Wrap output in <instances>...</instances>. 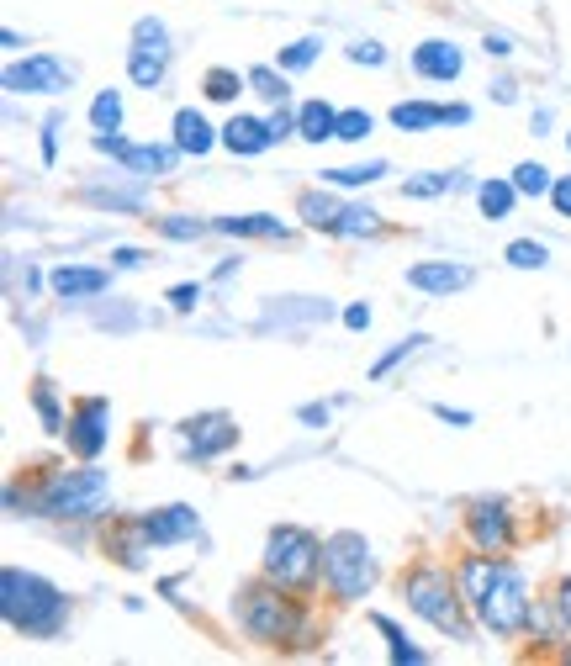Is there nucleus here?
<instances>
[{"label": "nucleus", "mask_w": 571, "mask_h": 666, "mask_svg": "<svg viewBox=\"0 0 571 666\" xmlns=\"http://www.w3.org/2000/svg\"><path fill=\"white\" fill-rule=\"evenodd\" d=\"M0 608H6V624L32 635V640H53V635H64V624H69V598L48 577L22 571V566L0 571Z\"/></svg>", "instance_id": "f03ea898"}, {"label": "nucleus", "mask_w": 571, "mask_h": 666, "mask_svg": "<svg viewBox=\"0 0 571 666\" xmlns=\"http://www.w3.org/2000/svg\"><path fill=\"white\" fill-rule=\"evenodd\" d=\"M508 265L540 270V265H545V244H534V238H519V244H508Z\"/></svg>", "instance_id": "f704fd0d"}, {"label": "nucleus", "mask_w": 571, "mask_h": 666, "mask_svg": "<svg viewBox=\"0 0 571 666\" xmlns=\"http://www.w3.org/2000/svg\"><path fill=\"white\" fill-rule=\"evenodd\" d=\"M376 629L392 640V661H423V651H418V645H408V635H402V629L386 619V614H376Z\"/></svg>", "instance_id": "473e14b6"}, {"label": "nucleus", "mask_w": 571, "mask_h": 666, "mask_svg": "<svg viewBox=\"0 0 571 666\" xmlns=\"http://www.w3.org/2000/svg\"><path fill=\"white\" fill-rule=\"evenodd\" d=\"M244 85H249V74H238V69H207V80H201L207 101H238Z\"/></svg>", "instance_id": "a878e982"}, {"label": "nucleus", "mask_w": 571, "mask_h": 666, "mask_svg": "<svg viewBox=\"0 0 571 666\" xmlns=\"http://www.w3.org/2000/svg\"><path fill=\"white\" fill-rule=\"evenodd\" d=\"M233 614L254 640H270V645H302L307 640V614L297 608V598H281V587H238Z\"/></svg>", "instance_id": "7ed1b4c3"}, {"label": "nucleus", "mask_w": 571, "mask_h": 666, "mask_svg": "<svg viewBox=\"0 0 571 666\" xmlns=\"http://www.w3.org/2000/svg\"><path fill=\"white\" fill-rule=\"evenodd\" d=\"M513 185H519V196H550L556 191V180H550L545 164H519V170H513Z\"/></svg>", "instance_id": "c85d7f7f"}, {"label": "nucleus", "mask_w": 571, "mask_h": 666, "mask_svg": "<svg viewBox=\"0 0 571 666\" xmlns=\"http://www.w3.org/2000/svg\"><path fill=\"white\" fill-rule=\"evenodd\" d=\"M228 444H238V423L228 413H207V418L186 423V455L191 460H217Z\"/></svg>", "instance_id": "ddd939ff"}, {"label": "nucleus", "mask_w": 571, "mask_h": 666, "mask_svg": "<svg viewBox=\"0 0 571 666\" xmlns=\"http://www.w3.org/2000/svg\"><path fill=\"white\" fill-rule=\"evenodd\" d=\"M212 228H217V233H233V238H286L281 217H265V212H249V217H217Z\"/></svg>", "instance_id": "412c9836"}, {"label": "nucleus", "mask_w": 571, "mask_h": 666, "mask_svg": "<svg viewBox=\"0 0 571 666\" xmlns=\"http://www.w3.org/2000/svg\"><path fill=\"white\" fill-rule=\"evenodd\" d=\"M418 344H429V339H423V333H413V339H402V344L392 349V355H381V360H376V370H371V376L381 381V376H386V370H392L397 360H408V355H413V349H418Z\"/></svg>", "instance_id": "4c0bfd02"}, {"label": "nucleus", "mask_w": 571, "mask_h": 666, "mask_svg": "<svg viewBox=\"0 0 571 666\" xmlns=\"http://www.w3.org/2000/svg\"><path fill=\"white\" fill-rule=\"evenodd\" d=\"M217 138H212V127H207V117L201 111H191V106H180L175 111V148L180 154H207Z\"/></svg>", "instance_id": "aec40b11"}, {"label": "nucleus", "mask_w": 571, "mask_h": 666, "mask_svg": "<svg viewBox=\"0 0 571 666\" xmlns=\"http://www.w3.org/2000/svg\"><path fill=\"white\" fill-rule=\"evenodd\" d=\"M328 413H334L328 402H307V407H302V423H328Z\"/></svg>", "instance_id": "49530a36"}, {"label": "nucleus", "mask_w": 571, "mask_h": 666, "mask_svg": "<svg viewBox=\"0 0 571 666\" xmlns=\"http://www.w3.org/2000/svg\"><path fill=\"white\" fill-rule=\"evenodd\" d=\"M349 59H355V64H386V48L381 43H355V48H349Z\"/></svg>", "instance_id": "58836bf2"}, {"label": "nucleus", "mask_w": 571, "mask_h": 666, "mask_svg": "<svg viewBox=\"0 0 571 666\" xmlns=\"http://www.w3.org/2000/svg\"><path fill=\"white\" fill-rule=\"evenodd\" d=\"M492 90H497V101H513V96H519V85H513V80H497Z\"/></svg>", "instance_id": "3c124183"}, {"label": "nucleus", "mask_w": 571, "mask_h": 666, "mask_svg": "<svg viewBox=\"0 0 571 666\" xmlns=\"http://www.w3.org/2000/svg\"><path fill=\"white\" fill-rule=\"evenodd\" d=\"M392 122L402 127V133H423V127L445 122V106H434V101H402V106H392Z\"/></svg>", "instance_id": "4be33fe9"}, {"label": "nucleus", "mask_w": 571, "mask_h": 666, "mask_svg": "<svg viewBox=\"0 0 571 666\" xmlns=\"http://www.w3.org/2000/svg\"><path fill=\"white\" fill-rule=\"evenodd\" d=\"M154 228L164 238H201V233H207V222H196V217H154Z\"/></svg>", "instance_id": "c9c22d12"}, {"label": "nucleus", "mask_w": 571, "mask_h": 666, "mask_svg": "<svg viewBox=\"0 0 571 666\" xmlns=\"http://www.w3.org/2000/svg\"><path fill=\"white\" fill-rule=\"evenodd\" d=\"M297 212L307 217V228H328V233H334V222H339V201L334 196H328V191H307L302 201H297Z\"/></svg>", "instance_id": "b1692460"}, {"label": "nucleus", "mask_w": 571, "mask_h": 666, "mask_svg": "<svg viewBox=\"0 0 571 666\" xmlns=\"http://www.w3.org/2000/svg\"><path fill=\"white\" fill-rule=\"evenodd\" d=\"M106 418H112V402L106 397H85L75 407V418H69V450H75L80 460H96L106 450Z\"/></svg>", "instance_id": "9b49d317"}, {"label": "nucleus", "mask_w": 571, "mask_h": 666, "mask_svg": "<svg viewBox=\"0 0 571 666\" xmlns=\"http://www.w3.org/2000/svg\"><path fill=\"white\" fill-rule=\"evenodd\" d=\"M90 143H96L101 154L122 159L133 175H170V170H175V159H180V148H175V143H127V138H117V133H96Z\"/></svg>", "instance_id": "9d476101"}, {"label": "nucleus", "mask_w": 571, "mask_h": 666, "mask_svg": "<svg viewBox=\"0 0 571 666\" xmlns=\"http://www.w3.org/2000/svg\"><path fill=\"white\" fill-rule=\"evenodd\" d=\"M323 582L334 598L344 603H355L371 592L376 582V561H371V545H365V534L355 529H339V534H328L323 540Z\"/></svg>", "instance_id": "39448f33"}, {"label": "nucleus", "mask_w": 571, "mask_h": 666, "mask_svg": "<svg viewBox=\"0 0 571 666\" xmlns=\"http://www.w3.org/2000/svg\"><path fill=\"white\" fill-rule=\"evenodd\" d=\"M32 402H38V418H43L48 434H64V429H69L64 413H59V397H53V381H38V386H32Z\"/></svg>", "instance_id": "cd10ccee"}, {"label": "nucleus", "mask_w": 571, "mask_h": 666, "mask_svg": "<svg viewBox=\"0 0 571 666\" xmlns=\"http://www.w3.org/2000/svg\"><path fill=\"white\" fill-rule=\"evenodd\" d=\"M476 201H482V212L492 222H503L513 212V201H519V185H513V180H482V185H476Z\"/></svg>", "instance_id": "5701e85b"}, {"label": "nucleus", "mask_w": 571, "mask_h": 666, "mask_svg": "<svg viewBox=\"0 0 571 666\" xmlns=\"http://www.w3.org/2000/svg\"><path fill=\"white\" fill-rule=\"evenodd\" d=\"M323 571V540L302 524H281L265 540V577L286 592H307Z\"/></svg>", "instance_id": "20e7f679"}, {"label": "nucleus", "mask_w": 571, "mask_h": 666, "mask_svg": "<svg viewBox=\"0 0 571 666\" xmlns=\"http://www.w3.org/2000/svg\"><path fill=\"white\" fill-rule=\"evenodd\" d=\"M450 185H455V175L450 170H429V175H418V180H408V185H402V196H445L450 191Z\"/></svg>", "instance_id": "2f4dec72"}, {"label": "nucleus", "mask_w": 571, "mask_h": 666, "mask_svg": "<svg viewBox=\"0 0 571 666\" xmlns=\"http://www.w3.org/2000/svg\"><path fill=\"white\" fill-rule=\"evenodd\" d=\"M434 413L445 418V423H460V429H466V423H471V413H466V407H445V402H439Z\"/></svg>", "instance_id": "09e8293b"}, {"label": "nucleus", "mask_w": 571, "mask_h": 666, "mask_svg": "<svg viewBox=\"0 0 571 666\" xmlns=\"http://www.w3.org/2000/svg\"><path fill=\"white\" fill-rule=\"evenodd\" d=\"M466 524H471V534H476V545H482V550H508V540H513V518H508L503 497H476L471 513H466Z\"/></svg>", "instance_id": "4468645a"}, {"label": "nucleus", "mask_w": 571, "mask_h": 666, "mask_svg": "<svg viewBox=\"0 0 571 666\" xmlns=\"http://www.w3.org/2000/svg\"><path fill=\"white\" fill-rule=\"evenodd\" d=\"M566 148H571V133H566Z\"/></svg>", "instance_id": "864d4df0"}, {"label": "nucleus", "mask_w": 571, "mask_h": 666, "mask_svg": "<svg viewBox=\"0 0 571 666\" xmlns=\"http://www.w3.org/2000/svg\"><path fill=\"white\" fill-rule=\"evenodd\" d=\"M112 259H117L122 270H138V265H143V259H149V254H143V249H117Z\"/></svg>", "instance_id": "de8ad7c7"}, {"label": "nucleus", "mask_w": 571, "mask_h": 666, "mask_svg": "<svg viewBox=\"0 0 571 666\" xmlns=\"http://www.w3.org/2000/svg\"><path fill=\"white\" fill-rule=\"evenodd\" d=\"M334 133H339V111L328 106V101H302L297 106V138L323 143V138H334Z\"/></svg>", "instance_id": "6ab92c4d"}, {"label": "nucleus", "mask_w": 571, "mask_h": 666, "mask_svg": "<svg viewBox=\"0 0 571 666\" xmlns=\"http://www.w3.org/2000/svg\"><path fill=\"white\" fill-rule=\"evenodd\" d=\"M170 302H175V312H191V307L201 302V286H191V281H186V286H175V291H170Z\"/></svg>", "instance_id": "ea45409f"}, {"label": "nucleus", "mask_w": 571, "mask_h": 666, "mask_svg": "<svg viewBox=\"0 0 571 666\" xmlns=\"http://www.w3.org/2000/svg\"><path fill=\"white\" fill-rule=\"evenodd\" d=\"M386 175V159H371V164H349V170H328L323 180L328 185H371Z\"/></svg>", "instance_id": "7c9ffc66"}, {"label": "nucleus", "mask_w": 571, "mask_h": 666, "mask_svg": "<svg viewBox=\"0 0 571 666\" xmlns=\"http://www.w3.org/2000/svg\"><path fill=\"white\" fill-rule=\"evenodd\" d=\"M223 143L233 148V154L254 159V154H265V148L275 143V127H270V122H260V117H233V122L223 127Z\"/></svg>", "instance_id": "a211bd4d"}, {"label": "nucleus", "mask_w": 571, "mask_h": 666, "mask_svg": "<svg viewBox=\"0 0 571 666\" xmlns=\"http://www.w3.org/2000/svg\"><path fill=\"white\" fill-rule=\"evenodd\" d=\"M487 53H497V59H508V53H513V43H508V37H503V32H497V37L487 32Z\"/></svg>", "instance_id": "8fccbe9b"}, {"label": "nucleus", "mask_w": 571, "mask_h": 666, "mask_svg": "<svg viewBox=\"0 0 571 666\" xmlns=\"http://www.w3.org/2000/svg\"><path fill=\"white\" fill-rule=\"evenodd\" d=\"M133 529L149 545H180V540H191V534L201 529V513L191 503H170V508H154V513L133 518Z\"/></svg>", "instance_id": "f8f14e48"}, {"label": "nucleus", "mask_w": 571, "mask_h": 666, "mask_svg": "<svg viewBox=\"0 0 571 666\" xmlns=\"http://www.w3.org/2000/svg\"><path fill=\"white\" fill-rule=\"evenodd\" d=\"M566 661H571V651H566Z\"/></svg>", "instance_id": "5fc2aeb1"}, {"label": "nucleus", "mask_w": 571, "mask_h": 666, "mask_svg": "<svg viewBox=\"0 0 571 666\" xmlns=\"http://www.w3.org/2000/svg\"><path fill=\"white\" fill-rule=\"evenodd\" d=\"M106 492H112V481L101 471H53L43 481V492L32 497V508L48 513V518H96L106 508Z\"/></svg>", "instance_id": "0eeeda50"}, {"label": "nucleus", "mask_w": 571, "mask_h": 666, "mask_svg": "<svg viewBox=\"0 0 571 666\" xmlns=\"http://www.w3.org/2000/svg\"><path fill=\"white\" fill-rule=\"evenodd\" d=\"M550 201H556V212H561V217H571V175H561V180H556Z\"/></svg>", "instance_id": "79ce46f5"}, {"label": "nucleus", "mask_w": 571, "mask_h": 666, "mask_svg": "<svg viewBox=\"0 0 571 666\" xmlns=\"http://www.w3.org/2000/svg\"><path fill=\"white\" fill-rule=\"evenodd\" d=\"M376 228H381V217L371 207H344L334 222V233H344V238H360V233H376Z\"/></svg>", "instance_id": "c756f323"}, {"label": "nucleus", "mask_w": 571, "mask_h": 666, "mask_svg": "<svg viewBox=\"0 0 571 666\" xmlns=\"http://www.w3.org/2000/svg\"><path fill=\"white\" fill-rule=\"evenodd\" d=\"M270 127H275V138H291V133H297V111H286V101H281V111L270 117Z\"/></svg>", "instance_id": "a19ab883"}, {"label": "nucleus", "mask_w": 571, "mask_h": 666, "mask_svg": "<svg viewBox=\"0 0 571 666\" xmlns=\"http://www.w3.org/2000/svg\"><path fill=\"white\" fill-rule=\"evenodd\" d=\"M471 281H476L471 265H450V259H434V265H413L408 270V286L413 291H429V296H450V291L471 286Z\"/></svg>", "instance_id": "dca6fc26"}, {"label": "nucleus", "mask_w": 571, "mask_h": 666, "mask_svg": "<svg viewBox=\"0 0 571 666\" xmlns=\"http://www.w3.org/2000/svg\"><path fill=\"white\" fill-rule=\"evenodd\" d=\"M460 592H466L476 619H482L497 640L519 635L529 624V587H524V571L513 561H492V555L460 561Z\"/></svg>", "instance_id": "f257e3e1"}, {"label": "nucleus", "mask_w": 571, "mask_h": 666, "mask_svg": "<svg viewBox=\"0 0 571 666\" xmlns=\"http://www.w3.org/2000/svg\"><path fill=\"white\" fill-rule=\"evenodd\" d=\"M344 323H349V328H371V307H360V302L344 307Z\"/></svg>", "instance_id": "a18cd8bd"}, {"label": "nucleus", "mask_w": 571, "mask_h": 666, "mask_svg": "<svg viewBox=\"0 0 571 666\" xmlns=\"http://www.w3.org/2000/svg\"><path fill=\"white\" fill-rule=\"evenodd\" d=\"M164 69H170V32L159 16H143L133 27V48H127V74H133V85L154 90L164 85Z\"/></svg>", "instance_id": "6e6552de"}, {"label": "nucleus", "mask_w": 571, "mask_h": 666, "mask_svg": "<svg viewBox=\"0 0 571 666\" xmlns=\"http://www.w3.org/2000/svg\"><path fill=\"white\" fill-rule=\"evenodd\" d=\"M53 154H59V117L43 122V159H53Z\"/></svg>", "instance_id": "37998d69"}, {"label": "nucleus", "mask_w": 571, "mask_h": 666, "mask_svg": "<svg viewBox=\"0 0 571 666\" xmlns=\"http://www.w3.org/2000/svg\"><path fill=\"white\" fill-rule=\"evenodd\" d=\"M556 619H561V624L571 629V577L561 582V598H556Z\"/></svg>", "instance_id": "c03bdc74"}, {"label": "nucleus", "mask_w": 571, "mask_h": 666, "mask_svg": "<svg viewBox=\"0 0 571 666\" xmlns=\"http://www.w3.org/2000/svg\"><path fill=\"white\" fill-rule=\"evenodd\" d=\"M365 133H371V111H360V106L339 111V133H334V138H344V143H360Z\"/></svg>", "instance_id": "72a5a7b5"}, {"label": "nucleus", "mask_w": 571, "mask_h": 666, "mask_svg": "<svg viewBox=\"0 0 571 666\" xmlns=\"http://www.w3.org/2000/svg\"><path fill=\"white\" fill-rule=\"evenodd\" d=\"M249 90H254V96H265V101H286V96H291V85H286V69L275 74L270 64H254V69H249Z\"/></svg>", "instance_id": "bb28decb"}, {"label": "nucleus", "mask_w": 571, "mask_h": 666, "mask_svg": "<svg viewBox=\"0 0 571 666\" xmlns=\"http://www.w3.org/2000/svg\"><path fill=\"white\" fill-rule=\"evenodd\" d=\"M413 69L423 74V80L450 85V80H460L466 59H460V48H455V43H439V37H429V43H418V48H413Z\"/></svg>", "instance_id": "2eb2a0df"}, {"label": "nucleus", "mask_w": 571, "mask_h": 666, "mask_svg": "<svg viewBox=\"0 0 571 666\" xmlns=\"http://www.w3.org/2000/svg\"><path fill=\"white\" fill-rule=\"evenodd\" d=\"M445 122H471V106H445Z\"/></svg>", "instance_id": "603ef678"}, {"label": "nucleus", "mask_w": 571, "mask_h": 666, "mask_svg": "<svg viewBox=\"0 0 571 666\" xmlns=\"http://www.w3.org/2000/svg\"><path fill=\"white\" fill-rule=\"evenodd\" d=\"M90 127H96V133H117L122 127V90H101V96L90 101Z\"/></svg>", "instance_id": "393cba45"}, {"label": "nucleus", "mask_w": 571, "mask_h": 666, "mask_svg": "<svg viewBox=\"0 0 571 666\" xmlns=\"http://www.w3.org/2000/svg\"><path fill=\"white\" fill-rule=\"evenodd\" d=\"M402 598H408L413 614H423L434 629H445L455 640H471V624L460 614V592H455V582L445 571H434V566L408 571V577H402Z\"/></svg>", "instance_id": "423d86ee"}, {"label": "nucleus", "mask_w": 571, "mask_h": 666, "mask_svg": "<svg viewBox=\"0 0 571 666\" xmlns=\"http://www.w3.org/2000/svg\"><path fill=\"white\" fill-rule=\"evenodd\" d=\"M48 281H53V291H59L64 302H80V296H101L106 286H112V275H106V270H90V265H59Z\"/></svg>", "instance_id": "f3484780"}, {"label": "nucleus", "mask_w": 571, "mask_h": 666, "mask_svg": "<svg viewBox=\"0 0 571 666\" xmlns=\"http://www.w3.org/2000/svg\"><path fill=\"white\" fill-rule=\"evenodd\" d=\"M69 80H75V69L53 53H32L27 64L6 69V90H16V96H59V90H69Z\"/></svg>", "instance_id": "1a4fd4ad"}, {"label": "nucleus", "mask_w": 571, "mask_h": 666, "mask_svg": "<svg viewBox=\"0 0 571 666\" xmlns=\"http://www.w3.org/2000/svg\"><path fill=\"white\" fill-rule=\"evenodd\" d=\"M318 37H302V43H291V48H281V69H307L312 59H318Z\"/></svg>", "instance_id": "e433bc0d"}]
</instances>
